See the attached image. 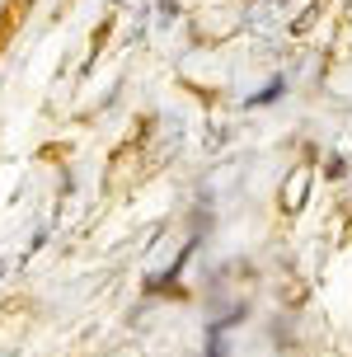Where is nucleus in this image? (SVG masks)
<instances>
[{"label": "nucleus", "mask_w": 352, "mask_h": 357, "mask_svg": "<svg viewBox=\"0 0 352 357\" xmlns=\"http://www.w3.org/2000/svg\"><path fill=\"white\" fill-rule=\"evenodd\" d=\"M305 188H310V169H291L286 188H282V207H286V212H300V202H305Z\"/></svg>", "instance_id": "1"}, {"label": "nucleus", "mask_w": 352, "mask_h": 357, "mask_svg": "<svg viewBox=\"0 0 352 357\" xmlns=\"http://www.w3.org/2000/svg\"><path fill=\"white\" fill-rule=\"evenodd\" d=\"M282 89H286V85H282V80H273V85H268L263 94H254L249 104H273V99H282Z\"/></svg>", "instance_id": "2"}]
</instances>
